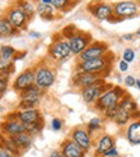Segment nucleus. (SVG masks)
I'll return each instance as SVG.
<instances>
[{"instance_id": "5", "label": "nucleus", "mask_w": 140, "mask_h": 157, "mask_svg": "<svg viewBox=\"0 0 140 157\" xmlns=\"http://www.w3.org/2000/svg\"><path fill=\"white\" fill-rule=\"evenodd\" d=\"M44 95V91L40 90L37 86H32L25 91H22L19 93V104L18 107L19 110H28V109H36L37 105L40 104L41 96Z\"/></svg>"}, {"instance_id": "44", "label": "nucleus", "mask_w": 140, "mask_h": 157, "mask_svg": "<svg viewBox=\"0 0 140 157\" xmlns=\"http://www.w3.org/2000/svg\"><path fill=\"white\" fill-rule=\"evenodd\" d=\"M138 4H139V6H140V0H138Z\"/></svg>"}, {"instance_id": "22", "label": "nucleus", "mask_w": 140, "mask_h": 157, "mask_svg": "<svg viewBox=\"0 0 140 157\" xmlns=\"http://www.w3.org/2000/svg\"><path fill=\"white\" fill-rule=\"evenodd\" d=\"M18 31L13 27V25L6 18V15H0V37H9L15 35Z\"/></svg>"}, {"instance_id": "15", "label": "nucleus", "mask_w": 140, "mask_h": 157, "mask_svg": "<svg viewBox=\"0 0 140 157\" xmlns=\"http://www.w3.org/2000/svg\"><path fill=\"white\" fill-rule=\"evenodd\" d=\"M71 139H73L85 152H88L91 148L93 140H91V134L88 132V129H84V128H80V127L75 128L71 133Z\"/></svg>"}, {"instance_id": "19", "label": "nucleus", "mask_w": 140, "mask_h": 157, "mask_svg": "<svg viewBox=\"0 0 140 157\" xmlns=\"http://www.w3.org/2000/svg\"><path fill=\"white\" fill-rule=\"evenodd\" d=\"M114 139L112 136H108V134H104L102 136L98 142H97V148H95V155L97 156H104L105 152H108L111 148L114 147Z\"/></svg>"}, {"instance_id": "38", "label": "nucleus", "mask_w": 140, "mask_h": 157, "mask_svg": "<svg viewBox=\"0 0 140 157\" xmlns=\"http://www.w3.org/2000/svg\"><path fill=\"white\" fill-rule=\"evenodd\" d=\"M134 36H135V35H133V33L123 35V36H122V40H125V41H130V40H133V38H134Z\"/></svg>"}, {"instance_id": "31", "label": "nucleus", "mask_w": 140, "mask_h": 157, "mask_svg": "<svg viewBox=\"0 0 140 157\" xmlns=\"http://www.w3.org/2000/svg\"><path fill=\"white\" fill-rule=\"evenodd\" d=\"M135 59V51L133 50V49H130V48H127V49H125L123 50V54H122V60H125L126 63H130L133 61Z\"/></svg>"}, {"instance_id": "21", "label": "nucleus", "mask_w": 140, "mask_h": 157, "mask_svg": "<svg viewBox=\"0 0 140 157\" xmlns=\"http://www.w3.org/2000/svg\"><path fill=\"white\" fill-rule=\"evenodd\" d=\"M32 134H30V133L25 132V133H21V134L13 137L15 144H17V147L19 148V151H26L28 150V148L31 147V144H32Z\"/></svg>"}, {"instance_id": "32", "label": "nucleus", "mask_w": 140, "mask_h": 157, "mask_svg": "<svg viewBox=\"0 0 140 157\" xmlns=\"http://www.w3.org/2000/svg\"><path fill=\"white\" fill-rule=\"evenodd\" d=\"M62 127H63V121H62L60 119H58V117H54V119L51 120V129L53 130L58 132V130L62 129Z\"/></svg>"}, {"instance_id": "12", "label": "nucleus", "mask_w": 140, "mask_h": 157, "mask_svg": "<svg viewBox=\"0 0 140 157\" xmlns=\"http://www.w3.org/2000/svg\"><path fill=\"white\" fill-rule=\"evenodd\" d=\"M5 15H6V18L9 19V22L12 23L13 27L17 31L26 29L27 28V23L31 21L28 18V15L22 9H19L17 5L8 8L6 12H5Z\"/></svg>"}, {"instance_id": "28", "label": "nucleus", "mask_w": 140, "mask_h": 157, "mask_svg": "<svg viewBox=\"0 0 140 157\" xmlns=\"http://www.w3.org/2000/svg\"><path fill=\"white\" fill-rule=\"evenodd\" d=\"M51 5L58 12H67L75 4H73V0H51Z\"/></svg>"}, {"instance_id": "8", "label": "nucleus", "mask_w": 140, "mask_h": 157, "mask_svg": "<svg viewBox=\"0 0 140 157\" xmlns=\"http://www.w3.org/2000/svg\"><path fill=\"white\" fill-rule=\"evenodd\" d=\"M88 10L94 18L99 21H108L114 22V14H113V5L108 4L105 2H95L90 3L88 5Z\"/></svg>"}, {"instance_id": "34", "label": "nucleus", "mask_w": 140, "mask_h": 157, "mask_svg": "<svg viewBox=\"0 0 140 157\" xmlns=\"http://www.w3.org/2000/svg\"><path fill=\"white\" fill-rule=\"evenodd\" d=\"M117 156H120V155H118V150H117L116 147H113V148H111V150L108 151V152H105L103 157H117Z\"/></svg>"}, {"instance_id": "29", "label": "nucleus", "mask_w": 140, "mask_h": 157, "mask_svg": "<svg viewBox=\"0 0 140 157\" xmlns=\"http://www.w3.org/2000/svg\"><path fill=\"white\" fill-rule=\"evenodd\" d=\"M100 128H102V119L98 117V116L93 117L86 125V129H88V132L90 133V134L91 133H94V132H97V130H99Z\"/></svg>"}, {"instance_id": "2", "label": "nucleus", "mask_w": 140, "mask_h": 157, "mask_svg": "<svg viewBox=\"0 0 140 157\" xmlns=\"http://www.w3.org/2000/svg\"><path fill=\"white\" fill-rule=\"evenodd\" d=\"M127 95L126 91L122 87H118V86H112L109 90H107L102 96L99 97V100L94 104L95 109L100 113H105L108 109L116 106L121 102V100Z\"/></svg>"}, {"instance_id": "26", "label": "nucleus", "mask_w": 140, "mask_h": 157, "mask_svg": "<svg viewBox=\"0 0 140 157\" xmlns=\"http://www.w3.org/2000/svg\"><path fill=\"white\" fill-rule=\"evenodd\" d=\"M17 5L19 9H22L23 12H25L27 15H28V18L30 19H32L34 18V15H35V12H36V8L34 6V4L28 2V0H17Z\"/></svg>"}, {"instance_id": "18", "label": "nucleus", "mask_w": 140, "mask_h": 157, "mask_svg": "<svg viewBox=\"0 0 140 157\" xmlns=\"http://www.w3.org/2000/svg\"><path fill=\"white\" fill-rule=\"evenodd\" d=\"M126 138L131 144L134 146L140 144V117L139 119H134V121L129 124L126 130Z\"/></svg>"}, {"instance_id": "24", "label": "nucleus", "mask_w": 140, "mask_h": 157, "mask_svg": "<svg viewBox=\"0 0 140 157\" xmlns=\"http://www.w3.org/2000/svg\"><path fill=\"white\" fill-rule=\"evenodd\" d=\"M131 119H133V115H131L129 111H126L125 109H122L120 106L117 114H116L114 117H113V121L117 125H120V127H123V125H126Z\"/></svg>"}, {"instance_id": "23", "label": "nucleus", "mask_w": 140, "mask_h": 157, "mask_svg": "<svg viewBox=\"0 0 140 157\" xmlns=\"http://www.w3.org/2000/svg\"><path fill=\"white\" fill-rule=\"evenodd\" d=\"M54 8L51 4H44V3H39L37 6H36V13L40 15V17L45 21H53L56 18V15H54Z\"/></svg>"}, {"instance_id": "41", "label": "nucleus", "mask_w": 140, "mask_h": 157, "mask_svg": "<svg viewBox=\"0 0 140 157\" xmlns=\"http://www.w3.org/2000/svg\"><path fill=\"white\" fill-rule=\"evenodd\" d=\"M135 87L140 91V79H136V84H135Z\"/></svg>"}, {"instance_id": "6", "label": "nucleus", "mask_w": 140, "mask_h": 157, "mask_svg": "<svg viewBox=\"0 0 140 157\" xmlns=\"http://www.w3.org/2000/svg\"><path fill=\"white\" fill-rule=\"evenodd\" d=\"M56 82V72L48 65H37L35 68V84L40 90L50 88Z\"/></svg>"}, {"instance_id": "30", "label": "nucleus", "mask_w": 140, "mask_h": 157, "mask_svg": "<svg viewBox=\"0 0 140 157\" xmlns=\"http://www.w3.org/2000/svg\"><path fill=\"white\" fill-rule=\"evenodd\" d=\"M9 75L8 73L0 72V98L3 97L5 91L8 90V83H9Z\"/></svg>"}, {"instance_id": "37", "label": "nucleus", "mask_w": 140, "mask_h": 157, "mask_svg": "<svg viewBox=\"0 0 140 157\" xmlns=\"http://www.w3.org/2000/svg\"><path fill=\"white\" fill-rule=\"evenodd\" d=\"M26 54H27V51H23V52H18V51H17V54H15L13 61H14V60H18V59H23V58L26 56Z\"/></svg>"}, {"instance_id": "42", "label": "nucleus", "mask_w": 140, "mask_h": 157, "mask_svg": "<svg viewBox=\"0 0 140 157\" xmlns=\"http://www.w3.org/2000/svg\"><path fill=\"white\" fill-rule=\"evenodd\" d=\"M41 3H44V4H51V0H41Z\"/></svg>"}, {"instance_id": "3", "label": "nucleus", "mask_w": 140, "mask_h": 157, "mask_svg": "<svg viewBox=\"0 0 140 157\" xmlns=\"http://www.w3.org/2000/svg\"><path fill=\"white\" fill-rule=\"evenodd\" d=\"M48 55L54 60L63 61L73 54H72V49H71V45H69L68 40L60 35V36L54 37L53 42L49 45Z\"/></svg>"}, {"instance_id": "39", "label": "nucleus", "mask_w": 140, "mask_h": 157, "mask_svg": "<svg viewBox=\"0 0 140 157\" xmlns=\"http://www.w3.org/2000/svg\"><path fill=\"white\" fill-rule=\"evenodd\" d=\"M49 157H64L63 155H62V152L60 151H53L51 153H50V156Z\"/></svg>"}, {"instance_id": "40", "label": "nucleus", "mask_w": 140, "mask_h": 157, "mask_svg": "<svg viewBox=\"0 0 140 157\" xmlns=\"http://www.w3.org/2000/svg\"><path fill=\"white\" fill-rule=\"evenodd\" d=\"M31 37H34V38H40L41 37V33H39V32H35V31H32V32L30 33Z\"/></svg>"}, {"instance_id": "27", "label": "nucleus", "mask_w": 140, "mask_h": 157, "mask_svg": "<svg viewBox=\"0 0 140 157\" xmlns=\"http://www.w3.org/2000/svg\"><path fill=\"white\" fill-rule=\"evenodd\" d=\"M15 54H17V50L12 48V46H8V45L0 46V59L6 61H13Z\"/></svg>"}, {"instance_id": "43", "label": "nucleus", "mask_w": 140, "mask_h": 157, "mask_svg": "<svg viewBox=\"0 0 140 157\" xmlns=\"http://www.w3.org/2000/svg\"><path fill=\"white\" fill-rule=\"evenodd\" d=\"M136 35L140 37V27H139V28H138V31H136Z\"/></svg>"}, {"instance_id": "9", "label": "nucleus", "mask_w": 140, "mask_h": 157, "mask_svg": "<svg viewBox=\"0 0 140 157\" xmlns=\"http://www.w3.org/2000/svg\"><path fill=\"white\" fill-rule=\"evenodd\" d=\"M108 46L107 42L103 41H93L86 49H85L80 55H79V61H86V60H93L105 56L108 54Z\"/></svg>"}, {"instance_id": "17", "label": "nucleus", "mask_w": 140, "mask_h": 157, "mask_svg": "<svg viewBox=\"0 0 140 157\" xmlns=\"http://www.w3.org/2000/svg\"><path fill=\"white\" fill-rule=\"evenodd\" d=\"M60 152L64 157H85V152L73 139L68 138L60 144Z\"/></svg>"}, {"instance_id": "25", "label": "nucleus", "mask_w": 140, "mask_h": 157, "mask_svg": "<svg viewBox=\"0 0 140 157\" xmlns=\"http://www.w3.org/2000/svg\"><path fill=\"white\" fill-rule=\"evenodd\" d=\"M120 106L122 109H125L126 111H129L131 115H134L136 113H139V107H138V104L135 102V101L130 97V95H126L125 97H123L121 100V102H120Z\"/></svg>"}, {"instance_id": "7", "label": "nucleus", "mask_w": 140, "mask_h": 157, "mask_svg": "<svg viewBox=\"0 0 140 157\" xmlns=\"http://www.w3.org/2000/svg\"><path fill=\"white\" fill-rule=\"evenodd\" d=\"M67 40H68L69 45H71L72 54L79 56V55L93 42V37L88 32H84V31L76 29L75 32L67 38Z\"/></svg>"}, {"instance_id": "4", "label": "nucleus", "mask_w": 140, "mask_h": 157, "mask_svg": "<svg viewBox=\"0 0 140 157\" xmlns=\"http://www.w3.org/2000/svg\"><path fill=\"white\" fill-rule=\"evenodd\" d=\"M139 13H140V6L138 2H134V0H125V2H118L113 4L114 22L136 17Z\"/></svg>"}, {"instance_id": "46", "label": "nucleus", "mask_w": 140, "mask_h": 157, "mask_svg": "<svg viewBox=\"0 0 140 157\" xmlns=\"http://www.w3.org/2000/svg\"><path fill=\"white\" fill-rule=\"evenodd\" d=\"M117 157H120V156H117Z\"/></svg>"}, {"instance_id": "20", "label": "nucleus", "mask_w": 140, "mask_h": 157, "mask_svg": "<svg viewBox=\"0 0 140 157\" xmlns=\"http://www.w3.org/2000/svg\"><path fill=\"white\" fill-rule=\"evenodd\" d=\"M0 148L8 151L9 153H12L13 156H19L22 152L19 151V148L15 144L13 137H9V136H5V134H0Z\"/></svg>"}, {"instance_id": "33", "label": "nucleus", "mask_w": 140, "mask_h": 157, "mask_svg": "<svg viewBox=\"0 0 140 157\" xmlns=\"http://www.w3.org/2000/svg\"><path fill=\"white\" fill-rule=\"evenodd\" d=\"M135 84H136V79L133 75H127L125 78V86L126 87H135Z\"/></svg>"}, {"instance_id": "10", "label": "nucleus", "mask_w": 140, "mask_h": 157, "mask_svg": "<svg viewBox=\"0 0 140 157\" xmlns=\"http://www.w3.org/2000/svg\"><path fill=\"white\" fill-rule=\"evenodd\" d=\"M0 130H2L3 134L5 136H9V137H15L21 134V133H25L27 132V128L26 125L23 124L22 121H19L17 119V116H15V113L12 115H6V119L5 121L2 123V125H0Z\"/></svg>"}, {"instance_id": "36", "label": "nucleus", "mask_w": 140, "mask_h": 157, "mask_svg": "<svg viewBox=\"0 0 140 157\" xmlns=\"http://www.w3.org/2000/svg\"><path fill=\"white\" fill-rule=\"evenodd\" d=\"M0 157H15V156H13L12 153H9L8 151L3 150V148H0Z\"/></svg>"}, {"instance_id": "1", "label": "nucleus", "mask_w": 140, "mask_h": 157, "mask_svg": "<svg viewBox=\"0 0 140 157\" xmlns=\"http://www.w3.org/2000/svg\"><path fill=\"white\" fill-rule=\"evenodd\" d=\"M114 59L113 54H107L105 56L86 60V61H79L76 65V72H86V73H94V74H102L104 78L108 77L107 74L111 72L112 63Z\"/></svg>"}, {"instance_id": "11", "label": "nucleus", "mask_w": 140, "mask_h": 157, "mask_svg": "<svg viewBox=\"0 0 140 157\" xmlns=\"http://www.w3.org/2000/svg\"><path fill=\"white\" fill-rule=\"evenodd\" d=\"M111 87H112V84L105 83V81L97 83V84H93L90 87L81 90V97H82L85 104H95L99 100V97L102 96L107 90H109Z\"/></svg>"}, {"instance_id": "45", "label": "nucleus", "mask_w": 140, "mask_h": 157, "mask_svg": "<svg viewBox=\"0 0 140 157\" xmlns=\"http://www.w3.org/2000/svg\"><path fill=\"white\" fill-rule=\"evenodd\" d=\"M97 2H104V0H97Z\"/></svg>"}, {"instance_id": "13", "label": "nucleus", "mask_w": 140, "mask_h": 157, "mask_svg": "<svg viewBox=\"0 0 140 157\" xmlns=\"http://www.w3.org/2000/svg\"><path fill=\"white\" fill-rule=\"evenodd\" d=\"M104 77L102 74L86 73V72H76L72 77V83L77 88H86L93 84H97L100 82H104Z\"/></svg>"}, {"instance_id": "14", "label": "nucleus", "mask_w": 140, "mask_h": 157, "mask_svg": "<svg viewBox=\"0 0 140 157\" xmlns=\"http://www.w3.org/2000/svg\"><path fill=\"white\" fill-rule=\"evenodd\" d=\"M35 86V69L34 68H27L26 70L17 75V78L13 82V90L21 93L22 91H25L30 87Z\"/></svg>"}, {"instance_id": "16", "label": "nucleus", "mask_w": 140, "mask_h": 157, "mask_svg": "<svg viewBox=\"0 0 140 157\" xmlns=\"http://www.w3.org/2000/svg\"><path fill=\"white\" fill-rule=\"evenodd\" d=\"M15 116H17V119L19 121H22L25 125H31V124L44 121L43 115L37 107L36 109H28V110H19V111L15 113Z\"/></svg>"}, {"instance_id": "35", "label": "nucleus", "mask_w": 140, "mask_h": 157, "mask_svg": "<svg viewBox=\"0 0 140 157\" xmlns=\"http://www.w3.org/2000/svg\"><path fill=\"white\" fill-rule=\"evenodd\" d=\"M118 68H120L121 72H127L129 70V63H126L125 60H121L120 64H118Z\"/></svg>"}]
</instances>
